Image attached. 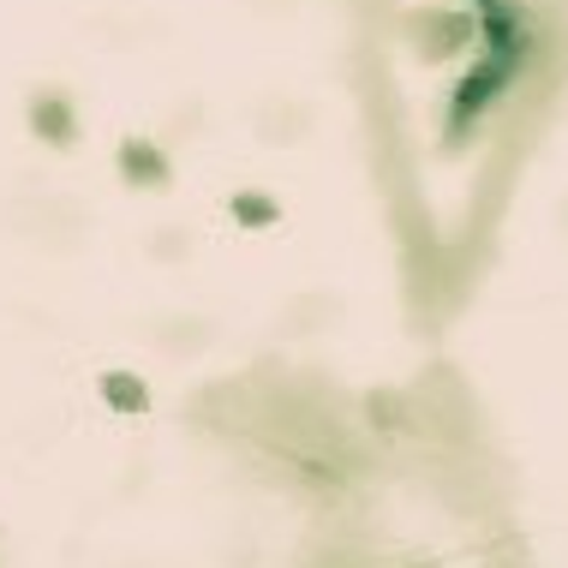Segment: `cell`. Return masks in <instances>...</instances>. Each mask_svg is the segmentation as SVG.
Wrapping results in <instances>:
<instances>
[{
	"label": "cell",
	"mask_w": 568,
	"mask_h": 568,
	"mask_svg": "<svg viewBox=\"0 0 568 568\" xmlns=\"http://www.w3.org/2000/svg\"><path fill=\"white\" fill-rule=\"evenodd\" d=\"M234 216L264 227V222H275V204H270V197H234Z\"/></svg>",
	"instance_id": "2"
},
{
	"label": "cell",
	"mask_w": 568,
	"mask_h": 568,
	"mask_svg": "<svg viewBox=\"0 0 568 568\" xmlns=\"http://www.w3.org/2000/svg\"><path fill=\"white\" fill-rule=\"evenodd\" d=\"M126 174L138 180V174H150V180H168V162L156 156V150H138V144H126Z\"/></svg>",
	"instance_id": "1"
},
{
	"label": "cell",
	"mask_w": 568,
	"mask_h": 568,
	"mask_svg": "<svg viewBox=\"0 0 568 568\" xmlns=\"http://www.w3.org/2000/svg\"><path fill=\"white\" fill-rule=\"evenodd\" d=\"M109 395L120 407H144V389H132V377H109Z\"/></svg>",
	"instance_id": "3"
}]
</instances>
